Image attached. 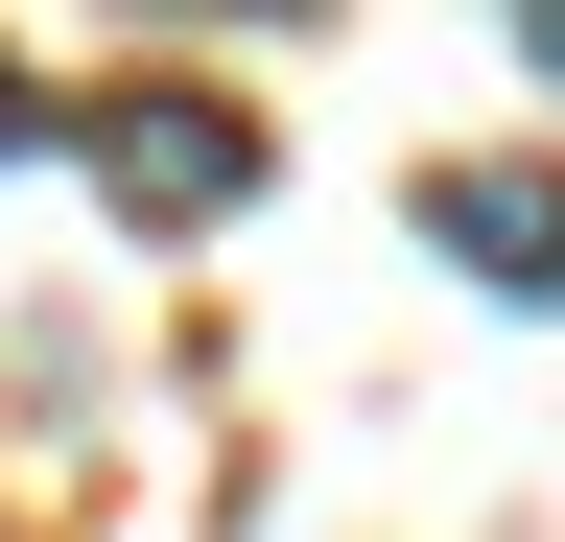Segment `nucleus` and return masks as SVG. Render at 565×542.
<instances>
[{
	"mask_svg": "<svg viewBox=\"0 0 565 542\" xmlns=\"http://www.w3.org/2000/svg\"><path fill=\"white\" fill-rule=\"evenodd\" d=\"M424 236H448L494 307H565V166H448V189H424Z\"/></svg>",
	"mask_w": 565,
	"mask_h": 542,
	"instance_id": "obj_2",
	"label": "nucleus"
},
{
	"mask_svg": "<svg viewBox=\"0 0 565 542\" xmlns=\"http://www.w3.org/2000/svg\"><path fill=\"white\" fill-rule=\"evenodd\" d=\"M519 47H542V72H565V0H519Z\"/></svg>",
	"mask_w": 565,
	"mask_h": 542,
	"instance_id": "obj_3",
	"label": "nucleus"
},
{
	"mask_svg": "<svg viewBox=\"0 0 565 542\" xmlns=\"http://www.w3.org/2000/svg\"><path fill=\"white\" fill-rule=\"evenodd\" d=\"M95 189H118L141 236H189V213L259 189V118H236V95H95Z\"/></svg>",
	"mask_w": 565,
	"mask_h": 542,
	"instance_id": "obj_1",
	"label": "nucleus"
},
{
	"mask_svg": "<svg viewBox=\"0 0 565 542\" xmlns=\"http://www.w3.org/2000/svg\"><path fill=\"white\" fill-rule=\"evenodd\" d=\"M0 142H24V95H0Z\"/></svg>",
	"mask_w": 565,
	"mask_h": 542,
	"instance_id": "obj_4",
	"label": "nucleus"
}]
</instances>
